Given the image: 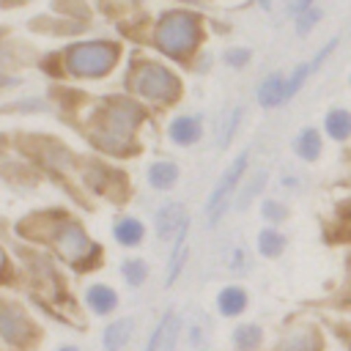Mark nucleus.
<instances>
[{
	"label": "nucleus",
	"instance_id": "nucleus-1",
	"mask_svg": "<svg viewBox=\"0 0 351 351\" xmlns=\"http://www.w3.org/2000/svg\"><path fill=\"white\" fill-rule=\"evenodd\" d=\"M200 38H203L200 16H195L189 11H167V14H162V19L156 22V30H154L156 47L173 60L189 58L200 47Z\"/></svg>",
	"mask_w": 351,
	"mask_h": 351
},
{
	"label": "nucleus",
	"instance_id": "nucleus-2",
	"mask_svg": "<svg viewBox=\"0 0 351 351\" xmlns=\"http://www.w3.org/2000/svg\"><path fill=\"white\" fill-rule=\"evenodd\" d=\"M118 55H121V49L112 41H77V44L66 47L63 66L74 77L96 80V77H104L115 69Z\"/></svg>",
	"mask_w": 351,
	"mask_h": 351
},
{
	"label": "nucleus",
	"instance_id": "nucleus-3",
	"mask_svg": "<svg viewBox=\"0 0 351 351\" xmlns=\"http://www.w3.org/2000/svg\"><path fill=\"white\" fill-rule=\"evenodd\" d=\"M126 85H129L137 96H143V99H148V101H173V99L178 96V90H181L178 77H176L167 66L154 63V60L137 63V66L129 71Z\"/></svg>",
	"mask_w": 351,
	"mask_h": 351
},
{
	"label": "nucleus",
	"instance_id": "nucleus-4",
	"mask_svg": "<svg viewBox=\"0 0 351 351\" xmlns=\"http://www.w3.org/2000/svg\"><path fill=\"white\" fill-rule=\"evenodd\" d=\"M247 165H250V151H241L230 162V167L219 176L217 186L208 192V200H206V225L214 228L219 222V217L225 214V208L233 203V195H236V189L241 186V181L247 176Z\"/></svg>",
	"mask_w": 351,
	"mask_h": 351
},
{
	"label": "nucleus",
	"instance_id": "nucleus-5",
	"mask_svg": "<svg viewBox=\"0 0 351 351\" xmlns=\"http://www.w3.org/2000/svg\"><path fill=\"white\" fill-rule=\"evenodd\" d=\"M140 107H134V104H112L110 110H104L101 112V121H99V126H96V140H99V145L101 148H121L129 137H132V132H134V126L140 123Z\"/></svg>",
	"mask_w": 351,
	"mask_h": 351
},
{
	"label": "nucleus",
	"instance_id": "nucleus-6",
	"mask_svg": "<svg viewBox=\"0 0 351 351\" xmlns=\"http://www.w3.org/2000/svg\"><path fill=\"white\" fill-rule=\"evenodd\" d=\"M0 335L14 343V346H25L33 335L30 321L25 318V313L14 304H0Z\"/></svg>",
	"mask_w": 351,
	"mask_h": 351
},
{
	"label": "nucleus",
	"instance_id": "nucleus-7",
	"mask_svg": "<svg viewBox=\"0 0 351 351\" xmlns=\"http://www.w3.org/2000/svg\"><path fill=\"white\" fill-rule=\"evenodd\" d=\"M167 137H170V143L181 145V148L195 145L203 137V121H200V115H176L167 123Z\"/></svg>",
	"mask_w": 351,
	"mask_h": 351
},
{
	"label": "nucleus",
	"instance_id": "nucleus-8",
	"mask_svg": "<svg viewBox=\"0 0 351 351\" xmlns=\"http://www.w3.org/2000/svg\"><path fill=\"white\" fill-rule=\"evenodd\" d=\"M184 222H186V211H184L181 203H165V206H159V211L154 214V228H156V236H159L162 241L173 239V236L181 230Z\"/></svg>",
	"mask_w": 351,
	"mask_h": 351
},
{
	"label": "nucleus",
	"instance_id": "nucleus-9",
	"mask_svg": "<svg viewBox=\"0 0 351 351\" xmlns=\"http://www.w3.org/2000/svg\"><path fill=\"white\" fill-rule=\"evenodd\" d=\"M208 340V324L200 315H192L181 321L178 329V351H203Z\"/></svg>",
	"mask_w": 351,
	"mask_h": 351
},
{
	"label": "nucleus",
	"instance_id": "nucleus-10",
	"mask_svg": "<svg viewBox=\"0 0 351 351\" xmlns=\"http://www.w3.org/2000/svg\"><path fill=\"white\" fill-rule=\"evenodd\" d=\"M178 176H181L178 165L170 162V159H156V162H151L148 170H145V181H148V186H154V189H159V192L173 189V186L178 184Z\"/></svg>",
	"mask_w": 351,
	"mask_h": 351
},
{
	"label": "nucleus",
	"instance_id": "nucleus-11",
	"mask_svg": "<svg viewBox=\"0 0 351 351\" xmlns=\"http://www.w3.org/2000/svg\"><path fill=\"white\" fill-rule=\"evenodd\" d=\"M85 304L96 315H110L118 307V293L107 282H93V285L85 288Z\"/></svg>",
	"mask_w": 351,
	"mask_h": 351
},
{
	"label": "nucleus",
	"instance_id": "nucleus-12",
	"mask_svg": "<svg viewBox=\"0 0 351 351\" xmlns=\"http://www.w3.org/2000/svg\"><path fill=\"white\" fill-rule=\"evenodd\" d=\"M255 96H258V104H261V107H266V110L280 107V104L285 101V77H282L280 71L266 74V77L261 80V85H258V90H255Z\"/></svg>",
	"mask_w": 351,
	"mask_h": 351
},
{
	"label": "nucleus",
	"instance_id": "nucleus-13",
	"mask_svg": "<svg viewBox=\"0 0 351 351\" xmlns=\"http://www.w3.org/2000/svg\"><path fill=\"white\" fill-rule=\"evenodd\" d=\"M250 304V293L241 288V285H225L219 293H217V310L219 315L225 318H236L247 310Z\"/></svg>",
	"mask_w": 351,
	"mask_h": 351
},
{
	"label": "nucleus",
	"instance_id": "nucleus-14",
	"mask_svg": "<svg viewBox=\"0 0 351 351\" xmlns=\"http://www.w3.org/2000/svg\"><path fill=\"white\" fill-rule=\"evenodd\" d=\"M186 236H189V219H186V222L181 225V230L173 236V250H170V261H167V277H165V282H167V285H173V282L178 280V274H181V269H184V263H186V255H189Z\"/></svg>",
	"mask_w": 351,
	"mask_h": 351
},
{
	"label": "nucleus",
	"instance_id": "nucleus-15",
	"mask_svg": "<svg viewBox=\"0 0 351 351\" xmlns=\"http://www.w3.org/2000/svg\"><path fill=\"white\" fill-rule=\"evenodd\" d=\"M219 263H222L225 271H230V274H236V277H239V274H247V271L252 269L247 244H244V241H228L225 250H222V255H219Z\"/></svg>",
	"mask_w": 351,
	"mask_h": 351
},
{
	"label": "nucleus",
	"instance_id": "nucleus-16",
	"mask_svg": "<svg viewBox=\"0 0 351 351\" xmlns=\"http://www.w3.org/2000/svg\"><path fill=\"white\" fill-rule=\"evenodd\" d=\"M321 148H324V137H321V132L315 126H304L293 137V154L302 162H315L321 156Z\"/></svg>",
	"mask_w": 351,
	"mask_h": 351
},
{
	"label": "nucleus",
	"instance_id": "nucleus-17",
	"mask_svg": "<svg viewBox=\"0 0 351 351\" xmlns=\"http://www.w3.org/2000/svg\"><path fill=\"white\" fill-rule=\"evenodd\" d=\"M132 332H134V321L132 318H118L112 321L104 332H101V343H104V351H123L132 340Z\"/></svg>",
	"mask_w": 351,
	"mask_h": 351
},
{
	"label": "nucleus",
	"instance_id": "nucleus-18",
	"mask_svg": "<svg viewBox=\"0 0 351 351\" xmlns=\"http://www.w3.org/2000/svg\"><path fill=\"white\" fill-rule=\"evenodd\" d=\"M112 236L121 247H137L143 244V236H145V228L140 219L134 217H118L115 225H112Z\"/></svg>",
	"mask_w": 351,
	"mask_h": 351
},
{
	"label": "nucleus",
	"instance_id": "nucleus-19",
	"mask_svg": "<svg viewBox=\"0 0 351 351\" xmlns=\"http://www.w3.org/2000/svg\"><path fill=\"white\" fill-rule=\"evenodd\" d=\"M324 132L337 143L348 140L351 137V112L343 110V107H332L324 118Z\"/></svg>",
	"mask_w": 351,
	"mask_h": 351
},
{
	"label": "nucleus",
	"instance_id": "nucleus-20",
	"mask_svg": "<svg viewBox=\"0 0 351 351\" xmlns=\"http://www.w3.org/2000/svg\"><path fill=\"white\" fill-rule=\"evenodd\" d=\"M255 247H258V252H261L263 258H280L282 250H285V236H282L274 225H269V228H263V230L258 233Z\"/></svg>",
	"mask_w": 351,
	"mask_h": 351
},
{
	"label": "nucleus",
	"instance_id": "nucleus-21",
	"mask_svg": "<svg viewBox=\"0 0 351 351\" xmlns=\"http://www.w3.org/2000/svg\"><path fill=\"white\" fill-rule=\"evenodd\" d=\"M247 181H244V186H241V192H239V200H236V208L239 211H244L247 206H250V200L266 186V181H269V173L266 170H255V173H250V176H244Z\"/></svg>",
	"mask_w": 351,
	"mask_h": 351
},
{
	"label": "nucleus",
	"instance_id": "nucleus-22",
	"mask_svg": "<svg viewBox=\"0 0 351 351\" xmlns=\"http://www.w3.org/2000/svg\"><path fill=\"white\" fill-rule=\"evenodd\" d=\"M261 340H263V329L258 324H241L233 329V346L239 351H252L261 346Z\"/></svg>",
	"mask_w": 351,
	"mask_h": 351
},
{
	"label": "nucleus",
	"instance_id": "nucleus-23",
	"mask_svg": "<svg viewBox=\"0 0 351 351\" xmlns=\"http://www.w3.org/2000/svg\"><path fill=\"white\" fill-rule=\"evenodd\" d=\"M280 351H318V337L310 329H293L282 340Z\"/></svg>",
	"mask_w": 351,
	"mask_h": 351
},
{
	"label": "nucleus",
	"instance_id": "nucleus-24",
	"mask_svg": "<svg viewBox=\"0 0 351 351\" xmlns=\"http://www.w3.org/2000/svg\"><path fill=\"white\" fill-rule=\"evenodd\" d=\"M121 277L126 280L129 288H140L148 277V263L143 258H129V261L121 263Z\"/></svg>",
	"mask_w": 351,
	"mask_h": 351
},
{
	"label": "nucleus",
	"instance_id": "nucleus-25",
	"mask_svg": "<svg viewBox=\"0 0 351 351\" xmlns=\"http://www.w3.org/2000/svg\"><path fill=\"white\" fill-rule=\"evenodd\" d=\"M261 217L269 222V225H280L288 219V206L280 200V197H263L261 203Z\"/></svg>",
	"mask_w": 351,
	"mask_h": 351
},
{
	"label": "nucleus",
	"instance_id": "nucleus-26",
	"mask_svg": "<svg viewBox=\"0 0 351 351\" xmlns=\"http://www.w3.org/2000/svg\"><path fill=\"white\" fill-rule=\"evenodd\" d=\"M241 118H244V107H233V110L228 112V118H225V123H222V129H219V143H217L222 151H225V148L230 145V140L236 137V129H239Z\"/></svg>",
	"mask_w": 351,
	"mask_h": 351
},
{
	"label": "nucleus",
	"instance_id": "nucleus-27",
	"mask_svg": "<svg viewBox=\"0 0 351 351\" xmlns=\"http://www.w3.org/2000/svg\"><path fill=\"white\" fill-rule=\"evenodd\" d=\"M310 74H313L310 63H299V66L291 71V77H285V101L302 90V85L307 82V77H310Z\"/></svg>",
	"mask_w": 351,
	"mask_h": 351
},
{
	"label": "nucleus",
	"instance_id": "nucleus-28",
	"mask_svg": "<svg viewBox=\"0 0 351 351\" xmlns=\"http://www.w3.org/2000/svg\"><path fill=\"white\" fill-rule=\"evenodd\" d=\"M173 310H165V315L159 318V324L154 326V332H151V340H148V346H145V351H159L162 348V340H165V335H167V326H170V321H173Z\"/></svg>",
	"mask_w": 351,
	"mask_h": 351
},
{
	"label": "nucleus",
	"instance_id": "nucleus-29",
	"mask_svg": "<svg viewBox=\"0 0 351 351\" xmlns=\"http://www.w3.org/2000/svg\"><path fill=\"white\" fill-rule=\"evenodd\" d=\"M318 19H321V8H315V5H313L310 11H304V14H299V16H296L293 27H296V33H299V36H307V33L318 25Z\"/></svg>",
	"mask_w": 351,
	"mask_h": 351
},
{
	"label": "nucleus",
	"instance_id": "nucleus-30",
	"mask_svg": "<svg viewBox=\"0 0 351 351\" xmlns=\"http://www.w3.org/2000/svg\"><path fill=\"white\" fill-rule=\"evenodd\" d=\"M250 58H252V49H247V47H233V49L225 52V60L233 69H244L250 63Z\"/></svg>",
	"mask_w": 351,
	"mask_h": 351
},
{
	"label": "nucleus",
	"instance_id": "nucleus-31",
	"mask_svg": "<svg viewBox=\"0 0 351 351\" xmlns=\"http://www.w3.org/2000/svg\"><path fill=\"white\" fill-rule=\"evenodd\" d=\"M335 47H337V38L326 41V44L321 47V52H315V58L310 60V69H313V71H315V69H321V63H324V60H326V58H329V55L335 52Z\"/></svg>",
	"mask_w": 351,
	"mask_h": 351
},
{
	"label": "nucleus",
	"instance_id": "nucleus-32",
	"mask_svg": "<svg viewBox=\"0 0 351 351\" xmlns=\"http://www.w3.org/2000/svg\"><path fill=\"white\" fill-rule=\"evenodd\" d=\"M280 186L282 189H302V178H299V173H282L280 176Z\"/></svg>",
	"mask_w": 351,
	"mask_h": 351
},
{
	"label": "nucleus",
	"instance_id": "nucleus-33",
	"mask_svg": "<svg viewBox=\"0 0 351 351\" xmlns=\"http://www.w3.org/2000/svg\"><path fill=\"white\" fill-rule=\"evenodd\" d=\"M313 5H315V0H291V8H288V11L299 16V14H304V11H310Z\"/></svg>",
	"mask_w": 351,
	"mask_h": 351
},
{
	"label": "nucleus",
	"instance_id": "nucleus-34",
	"mask_svg": "<svg viewBox=\"0 0 351 351\" xmlns=\"http://www.w3.org/2000/svg\"><path fill=\"white\" fill-rule=\"evenodd\" d=\"M58 351H80V348H74V346H60Z\"/></svg>",
	"mask_w": 351,
	"mask_h": 351
},
{
	"label": "nucleus",
	"instance_id": "nucleus-35",
	"mask_svg": "<svg viewBox=\"0 0 351 351\" xmlns=\"http://www.w3.org/2000/svg\"><path fill=\"white\" fill-rule=\"evenodd\" d=\"M3 266H5V258H3V252H0V271H3Z\"/></svg>",
	"mask_w": 351,
	"mask_h": 351
},
{
	"label": "nucleus",
	"instance_id": "nucleus-36",
	"mask_svg": "<svg viewBox=\"0 0 351 351\" xmlns=\"http://www.w3.org/2000/svg\"><path fill=\"white\" fill-rule=\"evenodd\" d=\"M348 85H351V74H348Z\"/></svg>",
	"mask_w": 351,
	"mask_h": 351
}]
</instances>
